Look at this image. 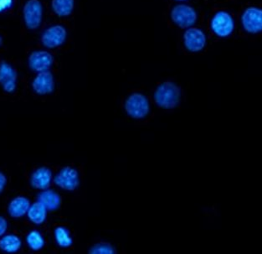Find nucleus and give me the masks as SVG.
Listing matches in <instances>:
<instances>
[{
    "label": "nucleus",
    "instance_id": "423d86ee",
    "mask_svg": "<svg viewBox=\"0 0 262 254\" xmlns=\"http://www.w3.org/2000/svg\"><path fill=\"white\" fill-rule=\"evenodd\" d=\"M184 45L191 53L202 51L207 44V37L202 30L195 27L186 29L184 34Z\"/></svg>",
    "mask_w": 262,
    "mask_h": 254
},
{
    "label": "nucleus",
    "instance_id": "9b49d317",
    "mask_svg": "<svg viewBox=\"0 0 262 254\" xmlns=\"http://www.w3.org/2000/svg\"><path fill=\"white\" fill-rule=\"evenodd\" d=\"M54 58L50 52L46 51H34L29 57V66L34 72H43L49 71L53 65Z\"/></svg>",
    "mask_w": 262,
    "mask_h": 254
},
{
    "label": "nucleus",
    "instance_id": "aec40b11",
    "mask_svg": "<svg viewBox=\"0 0 262 254\" xmlns=\"http://www.w3.org/2000/svg\"><path fill=\"white\" fill-rule=\"evenodd\" d=\"M28 246L33 251H39L45 246V239L38 231H30L26 238Z\"/></svg>",
    "mask_w": 262,
    "mask_h": 254
},
{
    "label": "nucleus",
    "instance_id": "a878e982",
    "mask_svg": "<svg viewBox=\"0 0 262 254\" xmlns=\"http://www.w3.org/2000/svg\"><path fill=\"white\" fill-rule=\"evenodd\" d=\"M176 1H182L183 2V1H186V0H176Z\"/></svg>",
    "mask_w": 262,
    "mask_h": 254
},
{
    "label": "nucleus",
    "instance_id": "f257e3e1",
    "mask_svg": "<svg viewBox=\"0 0 262 254\" xmlns=\"http://www.w3.org/2000/svg\"><path fill=\"white\" fill-rule=\"evenodd\" d=\"M182 92L180 87L173 81L162 82L154 92L155 103L162 109H174L181 101Z\"/></svg>",
    "mask_w": 262,
    "mask_h": 254
},
{
    "label": "nucleus",
    "instance_id": "ddd939ff",
    "mask_svg": "<svg viewBox=\"0 0 262 254\" xmlns=\"http://www.w3.org/2000/svg\"><path fill=\"white\" fill-rule=\"evenodd\" d=\"M53 180V176L51 170L47 167H40L34 171L30 177V185L33 188L38 189H48Z\"/></svg>",
    "mask_w": 262,
    "mask_h": 254
},
{
    "label": "nucleus",
    "instance_id": "2eb2a0df",
    "mask_svg": "<svg viewBox=\"0 0 262 254\" xmlns=\"http://www.w3.org/2000/svg\"><path fill=\"white\" fill-rule=\"evenodd\" d=\"M38 199L39 202H41L49 210H57L58 208L60 207L61 202V199L59 194L52 189H44V192L39 195Z\"/></svg>",
    "mask_w": 262,
    "mask_h": 254
},
{
    "label": "nucleus",
    "instance_id": "9d476101",
    "mask_svg": "<svg viewBox=\"0 0 262 254\" xmlns=\"http://www.w3.org/2000/svg\"><path fill=\"white\" fill-rule=\"evenodd\" d=\"M18 75L14 67L6 61L0 62V85L5 93H13L16 90Z\"/></svg>",
    "mask_w": 262,
    "mask_h": 254
},
{
    "label": "nucleus",
    "instance_id": "0eeeda50",
    "mask_svg": "<svg viewBox=\"0 0 262 254\" xmlns=\"http://www.w3.org/2000/svg\"><path fill=\"white\" fill-rule=\"evenodd\" d=\"M242 27L246 32L255 35L262 30V11L260 8L251 6L246 9L242 16Z\"/></svg>",
    "mask_w": 262,
    "mask_h": 254
},
{
    "label": "nucleus",
    "instance_id": "6e6552de",
    "mask_svg": "<svg viewBox=\"0 0 262 254\" xmlns=\"http://www.w3.org/2000/svg\"><path fill=\"white\" fill-rule=\"evenodd\" d=\"M54 182L55 185L64 190L73 192L77 189L80 185L78 171L72 167H64L55 176Z\"/></svg>",
    "mask_w": 262,
    "mask_h": 254
},
{
    "label": "nucleus",
    "instance_id": "f8f14e48",
    "mask_svg": "<svg viewBox=\"0 0 262 254\" xmlns=\"http://www.w3.org/2000/svg\"><path fill=\"white\" fill-rule=\"evenodd\" d=\"M33 90L39 95L51 94L55 90V79L50 71L39 72L32 82Z\"/></svg>",
    "mask_w": 262,
    "mask_h": 254
},
{
    "label": "nucleus",
    "instance_id": "b1692460",
    "mask_svg": "<svg viewBox=\"0 0 262 254\" xmlns=\"http://www.w3.org/2000/svg\"><path fill=\"white\" fill-rule=\"evenodd\" d=\"M6 184H7V179L2 172H0V194L4 192Z\"/></svg>",
    "mask_w": 262,
    "mask_h": 254
},
{
    "label": "nucleus",
    "instance_id": "39448f33",
    "mask_svg": "<svg viewBox=\"0 0 262 254\" xmlns=\"http://www.w3.org/2000/svg\"><path fill=\"white\" fill-rule=\"evenodd\" d=\"M24 20L28 29L36 30L41 25L43 6L39 0H28L24 6Z\"/></svg>",
    "mask_w": 262,
    "mask_h": 254
},
{
    "label": "nucleus",
    "instance_id": "20e7f679",
    "mask_svg": "<svg viewBox=\"0 0 262 254\" xmlns=\"http://www.w3.org/2000/svg\"><path fill=\"white\" fill-rule=\"evenodd\" d=\"M210 28L214 35L221 38H227L235 30V21L232 15L226 11H219L210 21Z\"/></svg>",
    "mask_w": 262,
    "mask_h": 254
},
{
    "label": "nucleus",
    "instance_id": "f3484780",
    "mask_svg": "<svg viewBox=\"0 0 262 254\" xmlns=\"http://www.w3.org/2000/svg\"><path fill=\"white\" fill-rule=\"evenodd\" d=\"M28 217L34 224H42L46 221L47 209L41 202H35L29 208Z\"/></svg>",
    "mask_w": 262,
    "mask_h": 254
},
{
    "label": "nucleus",
    "instance_id": "4be33fe9",
    "mask_svg": "<svg viewBox=\"0 0 262 254\" xmlns=\"http://www.w3.org/2000/svg\"><path fill=\"white\" fill-rule=\"evenodd\" d=\"M13 0H0V13L6 11L12 7Z\"/></svg>",
    "mask_w": 262,
    "mask_h": 254
},
{
    "label": "nucleus",
    "instance_id": "f03ea898",
    "mask_svg": "<svg viewBox=\"0 0 262 254\" xmlns=\"http://www.w3.org/2000/svg\"><path fill=\"white\" fill-rule=\"evenodd\" d=\"M172 23L179 28L188 29L193 27L198 19V14L190 5L180 4L172 8L170 13Z\"/></svg>",
    "mask_w": 262,
    "mask_h": 254
},
{
    "label": "nucleus",
    "instance_id": "dca6fc26",
    "mask_svg": "<svg viewBox=\"0 0 262 254\" xmlns=\"http://www.w3.org/2000/svg\"><path fill=\"white\" fill-rule=\"evenodd\" d=\"M22 246V241L14 234L5 235L0 238V249L9 253L18 252Z\"/></svg>",
    "mask_w": 262,
    "mask_h": 254
},
{
    "label": "nucleus",
    "instance_id": "7ed1b4c3",
    "mask_svg": "<svg viewBox=\"0 0 262 254\" xmlns=\"http://www.w3.org/2000/svg\"><path fill=\"white\" fill-rule=\"evenodd\" d=\"M125 111L134 119H142L150 112L149 101L142 93H133L125 102Z\"/></svg>",
    "mask_w": 262,
    "mask_h": 254
},
{
    "label": "nucleus",
    "instance_id": "5701e85b",
    "mask_svg": "<svg viewBox=\"0 0 262 254\" xmlns=\"http://www.w3.org/2000/svg\"><path fill=\"white\" fill-rule=\"evenodd\" d=\"M8 223L7 221L4 217H0V237L5 235L7 231Z\"/></svg>",
    "mask_w": 262,
    "mask_h": 254
},
{
    "label": "nucleus",
    "instance_id": "6ab92c4d",
    "mask_svg": "<svg viewBox=\"0 0 262 254\" xmlns=\"http://www.w3.org/2000/svg\"><path fill=\"white\" fill-rule=\"evenodd\" d=\"M54 237H55V242L60 247L67 248L71 247L73 243V239L70 234L69 230L64 226H57L54 231Z\"/></svg>",
    "mask_w": 262,
    "mask_h": 254
},
{
    "label": "nucleus",
    "instance_id": "393cba45",
    "mask_svg": "<svg viewBox=\"0 0 262 254\" xmlns=\"http://www.w3.org/2000/svg\"><path fill=\"white\" fill-rule=\"evenodd\" d=\"M2 41H3L2 37H1V36H0V46H1V44H2Z\"/></svg>",
    "mask_w": 262,
    "mask_h": 254
},
{
    "label": "nucleus",
    "instance_id": "1a4fd4ad",
    "mask_svg": "<svg viewBox=\"0 0 262 254\" xmlns=\"http://www.w3.org/2000/svg\"><path fill=\"white\" fill-rule=\"evenodd\" d=\"M67 31L64 26H52L45 30L41 36V42L46 48L55 49L64 44L67 39Z\"/></svg>",
    "mask_w": 262,
    "mask_h": 254
},
{
    "label": "nucleus",
    "instance_id": "a211bd4d",
    "mask_svg": "<svg viewBox=\"0 0 262 254\" xmlns=\"http://www.w3.org/2000/svg\"><path fill=\"white\" fill-rule=\"evenodd\" d=\"M75 7V0H52V9L59 17L69 16Z\"/></svg>",
    "mask_w": 262,
    "mask_h": 254
},
{
    "label": "nucleus",
    "instance_id": "412c9836",
    "mask_svg": "<svg viewBox=\"0 0 262 254\" xmlns=\"http://www.w3.org/2000/svg\"><path fill=\"white\" fill-rule=\"evenodd\" d=\"M91 254H114L116 250L113 245L108 243H98L91 247Z\"/></svg>",
    "mask_w": 262,
    "mask_h": 254
},
{
    "label": "nucleus",
    "instance_id": "4468645a",
    "mask_svg": "<svg viewBox=\"0 0 262 254\" xmlns=\"http://www.w3.org/2000/svg\"><path fill=\"white\" fill-rule=\"evenodd\" d=\"M30 206L29 199L24 197H18L12 200L9 203L8 211L10 217L13 218H19L27 214Z\"/></svg>",
    "mask_w": 262,
    "mask_h": 254
}]
</instances>
